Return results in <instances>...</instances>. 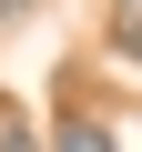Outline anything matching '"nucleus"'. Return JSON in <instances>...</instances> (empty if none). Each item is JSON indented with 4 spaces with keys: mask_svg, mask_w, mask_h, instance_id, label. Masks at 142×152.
I'll list each match as a JSON object with an SVG mask.
<instances>
[{
    "mask_svg": "<svg viewBox=\"0 0 142 152\" xmlns=\"http://www.w3.org/2000/svg\"><path fill=\"white\" fill-rule=\"evenodd\" d=\"M51 152H122V142H112V122H102V112H61Z\"/></svg>",
    "mask_w": 142,
    "mask_h": 152,
    "instance_id": "f257e3e1",
    "label": "nucleus"
},
{
    "mask_svg": "<svg viewBox=\"0 0 142 152\" xmlns=\"http://www.w3.org/2000/svg\"><path fill=\"white\" fill-rule=\"evenodd\" d=\"M112 51L142 61V0H112Z\"/></svg>",
    "mask_w": 142,
    "mask_h": 152,
    "instance_id": "f03ea898",
    "label": "nucleus"
},
{
    "mask_svg": "<svg viewBox=\"0 0 142 152\" xmlns=\"http://www.w3.org/2000/svg\"><path fill=\"white\" fill-rule=\"evenodd\" d=\"M31 10H41V0H0V31H10V20H31Z\"/></svg>",
    "mask_w": 142,
    "mask_h": 152,
    "instance_id": "7ed1b4c3",
    "label": "nucleus"
},
{
    "mask_svg": "<svg viewBox=\"0 0 142 152\" xmlns=\"http://www.w3.org/2000/svg\"><path fill=\"white\" fill-rule=\"evenodd\" d=\"M0 152H31V132H20V122H0Z\"/></svg>",
    "mask_w": 142,
    "mask_h": 152,
    "instance_id": "20e7f679",
    "label": "nucleus"
}]
</instances>
